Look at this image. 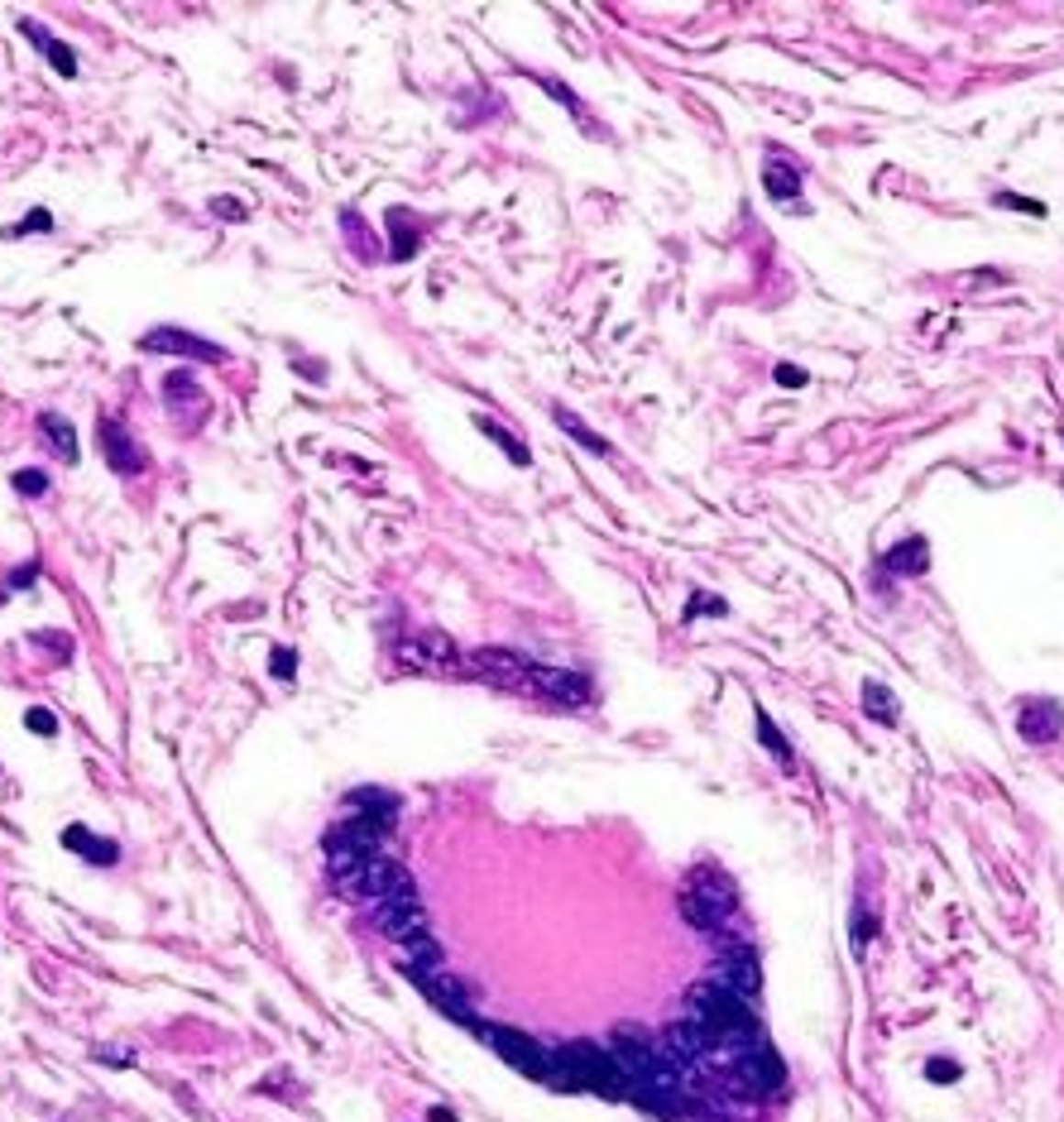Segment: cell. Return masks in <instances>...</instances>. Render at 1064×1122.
<instances>
[{
  "instance_id": "obj_13",
  "label": "cell",
  "mask_w": 1064,
  "mask_h": 1122,
  "mask_svg": "<svg viewBox=\"0 0 1064 1122\" xmlns=\"http://www.w3.org/2000/svg\"><path fill=\"white\" fill-rule=\"evenodd\" d=\"M101 451H105V461H111V471H120V475H139L144 471V451L135 447V437H130V428H125L120 417H101Z\"/></svg>"
},
{
  "instance_id": "obj_7",
  "label": "cell",
  "mask_w": 1064,
  "mask_h": 1122,
  "mask_svg": "<svg viewBox=\"0 0 1064 1122\" xmlns=\"http://www.w3.org/2000/svg\"><path fill=\"white\" fill-rule=\"evenodd\" d=\"M139 350L149 355H178V360H202V365H221L226 360V346L206 341V336H193V331H178V327H154L139 336Z\"/></svg>"
},
{
  "instance_id": "obj_17",
  "label": "cell",
  "mask_w": 1064,
  "mask_h": 1122,
  "mask_svg": "<svg viewBox=\"0 0 1064 1122\" xmlns=\"http://www.w3.org/2000/svg\"><path fill=\"white\" fill-rule=\"evenodd\" d=\"M39 428H44V437H49V447H53V456L58 461H72L77 465V432H72V422L62 417V413H44L39 417Z\"/></svg>"
},
{
  "instance_id": "obj_20",
  "label": "cell",
  "mask_w": 1064,
  "mask_h": 1122,
  "mask_svg": "<svg viewBox=\"0 0 1064 1122\" xmlns=\"http://www.w3.org/2000/svg\"><path fill=\"white\" fill-rule=\"evenodd\" d=\"M446 955H441V940L432 936V930H422V936H413L408 945H403V964H413V969H432Z\"/></svg>"
},
{
  "instance_id": "obj_21",
  "label": "cell",
  "mask_w": 1064,
  "mask_h": 1122,
  "mask_svg": "<svg viewBox=\"0 0 1064 1122\" xmlns=\"http://www.w3.org/2000/svg\"><path fill=\"white\" fill-rule=\"evenodd\" d=\"M762 183H768V193H772L777 202H786V206H792V202L801 197V173H781L777 163L762 168Z\"/></svg>"
},
{
  "instance_id": "obj_36",
  "label": "cell",
  "mask_w": 1064,
  "mask_h": 1122,
  "mask_svg": "<svg viewBox=\"0 0 1064 1122\" xmlns=\"http://www.w3.org/2000/svg\"><path fill=\"white\" fill-rule=\"evenodd\" d=\"M542 87H547L551 96H557V101H566V106H576V96H571V92L561 87V82H542Z\"/></svg>"
},
{
  "instance_id": "obj_8",
  "label": "cell",
  "mask_w": 1064,
  "mask_h": 1122,
  "mask_svg": "<svg viewBox=\"0 0 1064 1122\" xmlns=\"http://www.w3.org/2000/svg\"><path fill=\"white\" fill-rule=\"evenodd\" d=\"M662 1046L676 1065H719V1041L695 1017H676L662 1031Z\"/></svg>"
},
{
  "instance_id": "obj_26",
  "label": "cell",
  "mask_w": 1064,
  "mask_h": 1122,
  "mask_svg": "<svg viewBox=\"0 0 1064 1122\" xmlns=\"http://www.w3.org/2000/svg\"><path fill=\"white\" fill-rule=\"evenodd\" d=\"M25 729L53 739V734H58V719H53V710H44V705H29V710H25Z\"/></svg>"
},
{
  "instance_id": "obj_2",
  "label": "cell",
  "mask_w": 1064,
  "mask_h": 1122,
  "mask_svg": "<svg viewBox=\"0 0 1064 1122\" xmlns=\"http://www.w3.org/2000/svg\"><path fill=\"white\" fill-rule=\"evenodd\" d=\"M734 912V887L729 878H715V873H695L686 887H681V916H686L695 930L705 936H719Z\"/></svg>"
},
{
  "instance_id": "obj_5",
  "label": "cell",
  "mask_w": 1064,
  "mask_h": 1122,
  "mask_svg": "<svg viewBox=\"0 0 1064 1122\" xmlns=\"http://www.w3.org/2000/svg\"><path fill=\"white\" fill-rule=\"evenodd\" d=\"M403 897H417V878L389 854L370 859L365 873H360V883H355V902L384 906V902H403Z\"/></svg>"
},
{
  "instance_id": "obj_23",
  "label": "cell",
  "mask_w": 1064,
  "mask_h": 1122,
  "mask_svg": "<svg viewBox=\"0 0 1064 1122\" xmlns=\"http://www.w3.org/2000/svg\"><path fill=\"white\" fill-rule=\"evenodd\" d=\"M863 695H868V715H872V719H882V725H897V705H892V691H887V686L868 682Z\"/></svg>"
},
{
  "instance_id": "obj_14",
  "label": "cell",
  "mask_w": 1064,
  "mask_h": 1122,
  "mask_svg": "<svg viewBox=\"0 0 1064 1122\" xmlns=\"http://www.w3.org/2000/svg\"><path fill=\"white\" fill-rule=\"evenodd\" d=\"M62 844H68L72 854H82L87 863H96V868H116L120 863V844L92 835L87 825H68V830H62Z\"/></svg>"
},
{
  "instance_id": "obj_15",
  "label": "cell",
  "mask_w": 1064,
  "mask_h": 1122,
  "mask_svg": "<svg viewBox=\"0 0 1064 1122\" xmlns=\"http://www.w3.org/2000/svg\"><path fill=\"white\" fill-rule=\"evenodd\" d=\"M19 34L34 39L39 53H44V58L53 62V72H58V77H77V53H72L68 44H62V39H53L44 25H39V19H19Z\"/></svg>"
},
{
  "instance_id": "obj_30",
  "label": "cell",
  "mask_w": 1064,
  "mask_h": 1122,
  "mask_svg": "<svg viewBox=\"0 0 1064 1122\" xmlns=\"http://www.w3.org/2000/svg\"><path fill=\"white\" fill-rule=\"evenodd\" d=\"M29 581H39V561H19L6 576V585H15V590H29Z\"/></svg>"
},
{
  "instance_id": "obj_29",
  "label": "cell",
  "mask_w": 1064,
  "mask_h": 1122,
  "mask_svg": "<svg viewBox=\"0 0 1064 1122\" xmlns=\"http://www.w3.org/2000/svg\"><path fill=\"white\" fill-rule=\"evenodd\" d=\"M293 672H297L293 648H273V676H279V682H293Z\"/></svg>"
},
{
  "instance_id": "obj_25",
  "label": "cell",
  "mask_w": 1064,
  "mask_h": 1122,
  "mask_svg": "<svg viewBox=\"0 0 1064 1122\" xmlns=\"http://www.w3.org/2000/svg\"><path fill=\"white\" fill-rule=\"evenodd\" d=\"M758 734H762V744H768V749L781 758V763H792V749H786V739L777 734V725H772V719L762 715V710H758Z\"/></svg>"
},
{
  "instance_id": "obj_10",
  "label": "cell",
  "mask_w": 1064,
  "mask_h": 1122,
  "mask_svg": "<svg viewBox=\"0 0 1064 1122\" xmlns=\"http://www.w3.org/2000/svg\"><path fill=\"white\" fill-rule=\"evenodd\" d=\"M538 691L547 701H561V705H590V676L585 672H571V667H532L527 672V695Z\"/></svg>"
},
{
  "instance_id": "obj_34",
  "label": "cell",
  "mask_w": 1064,
  "mask_h": 1122,
  "mask_svg": "<svg viewBox=\"0 0 1064 1122\" xmlns=\"http://www.w3.org/2000/svg\"><path fill=\"white\" fill-rule=\"evenodd\" d=\"M868 936H872V921H868V916L859 912V916H854V945L863 950V945H868Z\"/></svg>"
},
{
  "instance_id": "obj_28",
  "label": "cell",
  "mask_w": 1064,
  "mask_h": 1122,
  "mask_svg": "<svg viewBox=\"0 0 1064 1122\" xmlns=\"http://www.w3.org/2000/svg\"><path fill=\"white\" fill-rule=\"evenodd\" d=\"M34 643H39V648H53L58 662H72V643L62 639V633H34Z\"/></svg>"
},
{
  "instance_id": "obj_37",
  "label": "cell",
  "mask_w": 1064,
  "mask_h": 1122,
  "mask_svg": "<svg viewBox=\"0 0 1064 1122\" xmlns=\"http://www.w3.org/2000/svg\"><path fill=\"white\" fill-rule=\"evenodd\" d=\"M427 1117H432V1122H456V1113H451V1108H432Z\"/></svg>"
},
{
  "instance_id": "obj_27",
  "label": "cell",
  "mask_w": 1064,
  "mask_h": 1122,
  "mask_svg": "<svg viewBox=\"0 0 1064 1122\" xmlns=\"http://www.w3.org/2000/svg\"><path fill=\"white\" fill-rule=\"evenodd\" d=\"M992 202H997V206H1007V211H1031V217H1046V202H1036V197H1016V193H997Z\"/></svg>"
},
{
  "instance_id": "obj_9",
  "label": "cell",
  "mask_w": 1064,
  "mask_h": 1122,
  "mask_svg": "<svg viewBox=\"0 0 1064 1122\" xmlns=\"http://www.w3.org/2000/svg\"><path fill=\"white\" fill-rule=\"evenodd\" d=\"M710 979H715L719 988H729L734 998L753 1003V998H758V988H762V969H758L753 945H729L725 955L715 960V973H710Z\"/></svg>"
},
{
  "instance_id": "obj_32",
  "label": "cell",
  "mask_w": 1064,
  "mask_h": 1122,
  "mask_svg": "<svg viewBox=\"0 0 1064 1122\" xmlns=\"http://www.w3.org/2000/svg\"><path fill=\"white\" fill-rule=\"evenodd\" d=\"M211 211H216V217H230V221H245V206H236V197H216Z\"/></svg>"
},
{
  "instance_id": "obj_3",
  "label": "cell",
  "mask_w": 1064,
  "mask_h": 1122,
  "mask_svg": "<svg viewBox=\"0 0 1064 1122\" xmlns=\"http://www.w3.org/2000/svg\"><path fill=\"white\" fill-rule=\"evenodd\" d=\"M475 1031L484 1036V1046L494 1050V1055H504V1061L514 1065L518 1074L551 1084V1046L532 1041L527 1031H514V1027H475Z\"/></svg>"
},
{
  "instance_id": "obj_6",
  "label": "cell",
  "mask_w": 1064,
  "mask_h": 1122,
  "mask_svg": "<svg viewBox=\"0 0 1064 1122\" xmlns=\"http://www.w3.org/2000/svg\"><path fill=\"white\" fill-rule=\"evenodd\" d=\"M527 672L532 662L514 648H475L465 658V676H475L484 686H499V691H527Z\"/></svg>"
},
{
  "instance_id": "obj_18",
  "label": "cell",
  "mask_w": 1064,
  "mask_h": 1122,
  "mask_svg": "<svg viewBox=\"0 0 1064 1122\" xmlns=\"http://www.w3.org/2000/svg\"><path fill=\"white\" fill-rule=\"evenodd\" d=\"M882 566H887V571H906V576H916V571H925V566H930L925 538H906V542H897V547H892V552L882 557Z\"/></svg>"
},
{
  "instance_id": "obj_24",
  "label": "cell",
  "mask_w": 1064,
  "mask_h": 1122,
  "mask_svg": "<svg viewBox=\"0 0 1064 1122\" xmlns=\"http://www.w3.org/2000/svg\"><path fill=\"white\" fill-rule=\"evenodd\" d=\"M10 484H15V494H25V499L49 494V475H44V471H34V465H25V471H15V475H10Z\"/></svg>"
},
{
  "instance_id": "obj_19",
  "label": "cell",
  "mask_w": 1064,
  "mask_h": 1122,
  "mask_svg": "<svg viewBox=\"0 0 1064 1122\" xmlns=\"http://www.w3.org/2000/svg\"><path fill=\"white\" fill-rule=\"evenodd\" d=\"M551 417H557V428H561L566 437H576L590 456H614L609 441H604V437H594V432H590V428H585V422H581L576 413H571V408H551Z\"/></svg>"
},
{
  "instance_id": "obj_11",
  "label": "cell",
  "mask_w": 1064,
  "mask_h": 1122,
  "mask_svg": "<svg viewBox=\"0 0 1064 1122\" xmlns=\"http://www.w3.org/2000/svg\"><path fill=\"white\" fill-rule=\"evenodd\" d=\"M374 930L393 945H408L413 936H422L427 930V906H422V897H403V902H384L374 906Z\"/></svg>"
},
{
  "instance_id": "obj_16",
  "label": "cell",
  "mask_w": 1064,
  "mask_h": 1122,
  "mask_svg": "<svg viewBox=\"0 0 1064 1122\" xmlns=\"http://www.w3.org/2000/svg\"><path fill=\"white\" fill-rule=\"evenodd\" d=\"M346 806H350V816L393 820V816H398V796H393V792H384V787H355V792L346 796Z\"/></svg>"
},
{
  "instance_id": "obj_33",
  "label": "cell",
  "mask_w": 1064,
  "mask_h": 1122,
  "mask_svg": "<svg viewBox=\"0 0 1064 1122\" xmlns=\"http://www.w3.org/2000/svg\"><path fill=\"white\" fill-rule=\"evenodd\" d=\"M777 384H786V389L805 384V370H796V365H777Z\"/></svg>"
},
{
  "instance_id": "obj_4",
  "label": "cell",
  "mask_w": 1064,
  "mask_h": 1122,
  "mask_svg": "<svg viewBox=\"0 0 1064 1122\" xmlns=\"http://www.w3.org/2000/svg\"><path fill=\"white\" fill-rule=\"evenodd\" d=\"M403 973H408V983H417L422 998H427L432 1007H441L446 1017H456V1022H465V1027H480L475 1012H471V993H465V983L456 979V969H446V964H432V969L403 964Z\"/></svg>"
},
{
  "instance_id": "obj_12",
  "label": "cell",
  "mask_w": 1064,
  "mask_h": 1122,
  "mask_svg": "<svg viewBox=\"0 0 1064 1122\" xmlns=\"http://www.w3.org/2000/svg\"><path fill=\"white\" fill-rule=\"evenodd\" d=\"M1016 729H1021V739H1026V744H1055V739L1064 734V705L1050 701V695H1036V701L1021 705Z\"/></svg>"
},
{
  "instance_id": "obj_31",
  "label": "cell",
  "mask_w": 1064,
  "mask_h": 1122,
  "mask_svg": "<svg viewBox=\"0 0 1064 1122\" xmlns=\"http://www.w3.org/2000/svg\"><path fill=\"white\" fill-rule=\"evenodd\" d=\"M49 226H53V217H49V211H29V217H25V221H19V226H10V230H6V236L15 240V236H19V230H49Z\"/></svg>"
},
{
  "instance_id": "obj_22",
  "label": "cell",
  "mask_w": 1064,
  "mask_h": 1122,
  "mask_svg": "<svg viewBox=\"0 0 1064 1122\" xmlns=\"http://www.w3.org/2000/svg\"><path fill=\"white\" fill-rule=\"evenodd\" d=\"M475 422H480V432H484L489 441H499V447L508 451V461H514V465H527V447H523V441L508 437L504 422H494V417H475Z\"/></svg>"
},
{
  "instance_id": "obj_1",
  "label": "cell",
  "mask_w": 1064,
  "mask_h": 1122,
  "mask_svg": "<svg viewBox=\"0 0 1064 1122\" xmlns=\"http://www.w3.org/2000/svg\"><path fill=\"white\" fill-rule=\"evenodd\" d=\"M686 1017H695L700 1027H705V1031L715 1036L719 1046L758 1031V1022H753V1007L743 1003V998H734L729 988H719L715 979H700V983H691V993H686Z\"/></svg>"
},
{
  "instance_id": "obj_35",
  "label": "cell",
  "mask_w": 1064,
  "mask_h": 1122,
  "mask_svg": "<svg viewBox=\"0 0 1064 1122\" xmlns=\"http://www.w3.org/2000/svg\"><path fill=\"white\" fill-rule=\"evenodd\" d=\"M930 1079H959V1065H949V1061H930Z\"/></svg>"
}]
</instances>
